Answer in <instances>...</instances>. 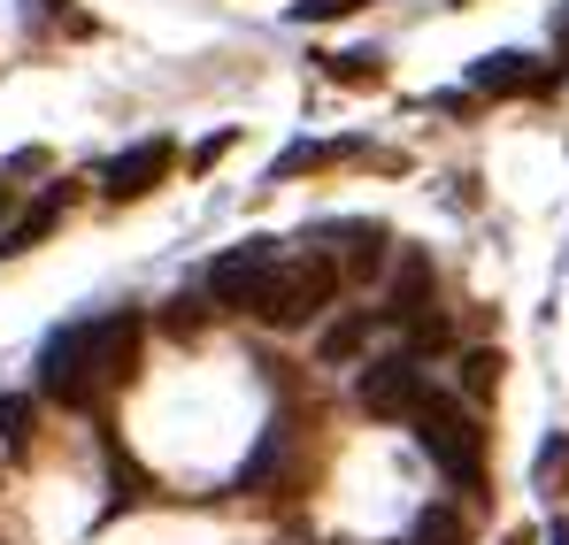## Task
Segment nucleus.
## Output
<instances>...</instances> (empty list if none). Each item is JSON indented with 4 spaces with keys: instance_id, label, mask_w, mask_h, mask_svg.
I'll use <instances>...</instances> for the list:
<instances>
[{
    "instance_id": "1",
    "label": "nucleus",
    "mask_w": 569,
    "mask_h": 545,
    "mask_svg": "<svg viewBox=\"0 0 569 545\" xmlns=\"http://www.w3.org/2000/svg\"><path fill=\"white\" fill-rule=\"evenodd\" d=\"M139 362V315L116 307V315H93V323H70L39 346V392L62 400V407H93L108 384H123Z\"/></svg>"
},
{
    "instance_id": "2",
    "label": "nucleus",
    "mask_w": 569,
    "mask_h": 545,
    "mask_svg": "<svg viewBox=\"0 0 569 545\" xmlns=\"http://www.w3.org/2000/svg\"><path fill=\"white\" fill-rule=\"evenodd\" d=\"M331 292H339V262L308 246V254H284L278 270H270V284L254 292L247 315H262L270 331H300V323H316L331 307Z\"/></svg>"
},
{
    "instance_id": "3",
    "label": "nucleus",
    "mask_w": 569,
    "mask_h": 545,
    "mask_svg": "<svg viewBox=\"0 0 569 545\" xmlns=\"http://www.w3.org/2000/svg\"><path fill=\"white\" fill-rule=\"evenodd\" d=\"M416 446L439 461L455 484H477L485 476V431H477V415L462 400H423L416 407Z\"/></svg>"
},
{
    "instance_id": "4",
    "label": "nucleus",
    "mask_w": 569,
    "mask_h": 545,
    "mask_svg": "<svg viewBox=\"0 0 569 545\" xmlns=\"http://www.w3.org/2000/svg\"><path fill=\"white\" fill-rule=\"evenodd\" d=\"M355 400H362L378 423H416V407L431 400V384H423V362H416V354H378V362L362 369Z\"/></svg>"
},
{
    "instance_id": "5",
    "label": "nucleus",
    "mask_w": 569,
    "mask_h": 545,
    "mask_svg": "<svg viewBox=\"0 0 569 545\" xmlns=\"http://www.w3.org/2000/svg\"><path fill=\"white\" fill-rule=\"evenodd\" d=\"M278 262H284L278 239H247V246L216 254V270H208V300H216V307H254V292L270 284Z\"/></svg>"
},
{
    "instance_id": "6",
    "label": "nucleus",
    "mask_w": 569,
    "mask_h": 545,
    "mask_svg": "<svg viewBox=\"0 0 569 545\" xmlns=\"http://www.w3.org/2000/svg\"><path fill=\"white\" fill-rule=\"evenodd\" d=\"M170 162H178L170 139H139V147H123V154L100 170V184H108V200H147L154 184L170 178Z\"/></svg>"
},
{
    "instance_id": "7",
    "label": "nucleus",
    "mask_w": 569,
    "mask_h": 545,
    "mask_svg": "<svg viewBox=\"0 0 569 545\" xmlns=\"http://www.w3.org/2000/svg\"><path fill=\"white\" fill-rule=\"evenodd\" d=\"M385 315L392 323H408V331H423L431 323V262L408 246L400 254V270H392V300H385Z\"/></svg>"
},
{
    "instance_id": "8",
    "label": "nucleus",
    "mask_w": 569,
    "mask_h": 545,
    "mask_svg": "<svg viewBox=\"0 0 569 545\" xmlns=\"http://www.w3.org/2000/svg\"><path fill=\"white\" fill-rule=\"evenodd\" d=\"M470 85L492 92V100H508V92H539V85H547V70H539L531 54H485V62L470 70Z\"/></svg>"
},
{
    "instance_id": "9",
    "label": "nucleus",
    "mask_w": 569,
    "mask_h": 545,
    "mask_svg": "<svg viewBox=\"0 0 569 545\" xmlns=\"http://www.w3.org/2000/svg\"><path fill=\"white\" fill-rule=\"evenodd\" d=\"M54 223H62V192H39V200H31V208H23V215L0 231V254H31V246H39Z\"/></svg>"
},
{
    "instance_id": "10",
    "label": "nucleus",
    "mask_w": 569,
    "mask_h": 545,
    "mask_svg": "<svg viewBox=\"0 0 569 545\" xmlns=\"http://www.w3.org/2000/svg\"><path fill=\"white\" fill-rule=\"evenodd\" d=\"M323 78H331V85H378L385 62L378 54H323Z\"/></svg>"
},
{
    "instance_id": "11",
    "label": "nucleus",
    "mask_w": 569,
    "mask_h": 545,
    "mask_svg": "<svg viewBox=\"0 0 569 545\" xmlns=\"http://www.w3.org/2000/svg\"><path fill=\"white\" fill-rule=\"evenodd\" d=\"M362 339H370V315L331 323V331H323V362H355V354H362Z\"/></svg>"
},
{
    "instance_id": "12",
    "label": "nucleus",
    "mask_w": 569,
    "mask_h": 545,
    "mask_svg": "<svg viewBox=\"0 0 569 545\" xmlns=\"http://www.w3.org/2000/svg\"><path fill=\"white\" fill-rule=\"evenodd\" d=\"M0 446H8V454H23V446H31V400H23V392H8V400H0Z\"/></svg>"
},
{
    "instance_id": "13",
    "label": "nucleus",
    "mask_w": 569,
    "mask_h": 545,
    "mask_svg": "<svg viewBox=\"0 0 569 545\" xmlns=\"http://www.w3.org/2000/svg\"><path fill=\"white\" fill-rule=\"evenodd\" d=\"M408 545H462V515H455V507H423Z\"/></svg>"
},
{
    "instance_id": "14",
    "label": "nucleus",
    "mask_w": 569,
    "mask_h": 545,
    "mask_svg": "<svg viewBox=\"0 0 569 545\" xmlns=\"http://www.w3.org/2000/svg\"><path fill=\"white\" fill-rule=\"evenodd\" d=\"M370 0H300L292 8V23H339V16H362Z\"/></svg>"
},
{
    "instance_id": "15",
    "label": "nucleus",
    "mask_w": 569,
    "mask_h": 545,
    "mask_svg": "<svg viewBox=\"0 0 569 545\" xmlns=\"http://www.w3.org/2000/svg\"><path fill=\"white\" fill-rule=\"evenodd\" d=\"M462 384H470L477 400H485V392L500 384V354H470V362H462Z\"/></svg>"
},
{
    "instance_id": "16",
    "label": "nucleus",
    "mask_w": 569,
    "mask_h": 545,
    "mask_svg": "<svg viewBox=\"0 0 569 545\" xmlns=\"http://www.w3.org/2000/svg\"><path fill=\"white\" fill-rule=\"evenodd\" d=\"M569 476V438H555L547 454H539V484H562Z\"/></svg>"
},
{
    "instance_id": "17",
    "label": "nucleus",
    "mask_w": 569,
    "mask_h": 545,
    "mask_svg": "<svg viewBox=\"0 0 569 545\" xmlns=\"http://www.w3.org/2000/svg\"><path fill=\"white\" fill-rule=\"evenodd\" d=\"M547 545H569V523H555V531H547Z\"/></svg>"
},
{
    "instance_id": "18",
    "label": "nucleus",
    "mask_w": 569,
    "mask_h": 545,
    "mask_svg": "<svg viewBox=\"0 0 569 545\" xmlns=\"http://www.w3.org/2000/svg\"><path fill=\"white\" fill-rule=\"evenodd\" d=\"M47 8H70V0H47Z\"/></svg>"
}]
</instances>
